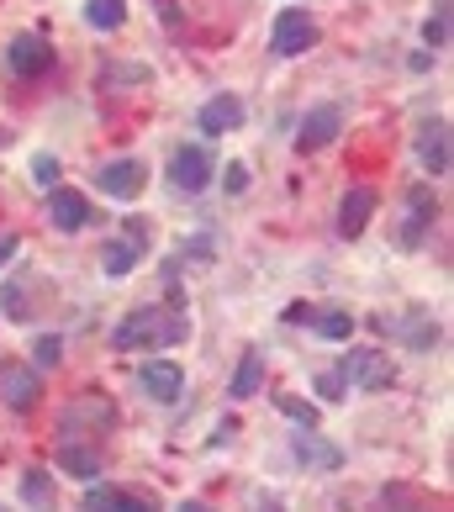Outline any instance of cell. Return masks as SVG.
Returning <instances> with one entry per match:
<instances>
[{
	"label": "cell",
	"mask_w": 454,
	"mask_h": 512,
	"mask_svg": "<svg viewBox=\"0 0 454 512\" xmlns=\"http://www.w3.org/2000/svg\"><path fill=\"white\" fill-rule=\"evenodd\" d=\"M185 333H191V322H185L180 307H138L117 322V333H111V349H169V344H185Z\"/></svg>",
	"instance_id": "cell-1"
},
{
	"label": "cell",
	"mask_w": 454,
	"mask_h": 512,
	"mask_svg": "<svg viewBox=\"0 0 454 512\" xmlns=\"http://www.w3.org/2000/svg\"><path fill=\"white\" fill-rule=\"evenodd\" d=\"M338 381H349L359 391H391L396 386V365H391V354H381V349H349L344 359H338Z\"/></svg>",
	"instance_id": "cell-2"
},
{
	"label": "cell",
	"mask_w": 454,
	"mask_h": 512,
	"mask_svg": "<svg viewBox=\"0 0 454 512\" xmlns=\"http://www.w3.org/2000/svg\"><path fill=\"white\" fill-rule=\"evenodd\" d=\"M212 175H217V164H212V154H206V148H196V143H185V148H175V154H169V185H175V191H185V196H201L206 185H212Z\"/></svg>",
	"instance_id": "cell-3"
},
{
	"label": "cell",
	"mask_w": 454,
	"mask_h": 512,
	"mask_svg": "<svg viewBox=\"0 0 454 512\" xmlns=\"http://www.w3.org/2000/svg\"><path fill=\"white\" fill-rule=\"evenodd\" d=\"M317 43V22L307 11H296V6H286L275 16V32H270V48L280 53V59H296V53H307Z\"/></svg>",
	"instance_id": "cell-4"
},
{
	"label": "cell",
	"mask_w": 454,
	"mask_h": 512,
	"mask_svg": "<svg viewBox=\"0 0 454 512\" xmlns=\"http://www.w3.org/2000/svg\"><path fill=\"white\" fill-rule=\"evenodd\" d=\"M143 185H148L143 159H111L101 175H96V191H106L111 201H138V196H143Z\"/></svg>",
	"instance_id": "cell-5"
},
{
	"label": "cell",
	"mask_w": 454,
	"mask_h": 512,
	"mask_svg": "<svg viewBox=\"0 0 454 512\" xmlns=\"http://www.w3.org/2000/svg\"><path fill=\"white\" fill-rule=\"evenodd\" d=\"M338 132H344V111L333 101L328 106H312L307 117H301V132H296V154H317V148H328Z\"/></svg>",
	"instance_id": "cell-6"
},
{
	"label": "cell",
	"mask_w": 454,
	"mask_h": 512,
	"mask_svg": "<svg viewBox=\"0 0 454 512\" xmlns=\"http://www.w3.org/2000/svg\"><path fill=\"white\" fill-rule=\"evenodd\" d=\"M433 217H439V196H433L428 185H412L407 191V222H402V249H418L428 238Z\"/></svg>",
	"instance_id": "cell-7"
},
{
	"label": "cell",
	"mask_w": 454,
	"mask_h": 512,
	"mask_svg": "<svg viewBox=\"0 0 454 512\" xmlns=\"http://www.w3.org/2000/svg\"><path fill=\"white\" fill-rule=\"evenodd\" d=\"M291 454H296V460L307 465V470H323V476H328V470H338V465H344V449H338V444H328L317 428H296V433H291Z\"/></svg>",
	"instance_id": "cell-8"
},
{
	"label": "cell",
	"mask_w": 454,
	"mask_h": 512,
	"mask_svg": "<svg viewBox=\"0 0 454 512\" xmlns=\"http://www.w3.org/2000/svg\"><path fill=\"white\" fill-rule=\"evenodd\" d=\"M90 201L80 191H69V185H53L48 191V222L59 227V233H80V227H90Z\"/></svg>",
	"instance_id": "cell-9"
},
{
	"label": "cell",
	"mask_w": 454,
	"mask_h": 512,
	"mask_svg": "<svg viewBox=\"0 0 454 512\" xmlns=\"http://www.w3.org/2000/svg\"><path fill=\"white\" fill-rule=\"evenodd\" d=\"M138 386L154 396V402H180L185 396V370L175 365V359H148V365L138 370Z\"/></svg>",
	"instance_id": "cell-10"
},
{
	"label": "cell",
	"mask_w": 454,
	"mask_h": 512,
	"mask_svg": "<svg viewBox=\"0 0 454 512\" xmlns=\"http://www.w3.org/2000/svg\"><path fill=\"white\" fill-rule=\"evenodd\" d=\"M6 64H11V74H22V80H37V74L53 64V48H48L37 32H22V37H11Z\"/></svg>",
	"instance_id": "cell-11"
},
{
	"label": "cell",
	"mask_w": 454,
	"mask_h": 512,
	"mask_svg": "<svg viewBox=\"0 0 454 512\" xmlns=\"http://www.w3.org/2000/svg\"><path fill=\"white\" fill-rule=\"evenodd\" d=\"M196 127L206 138H222V132H238L243 127V101L238 96H212L201 111H196Z\"/></svg>",
	"instance_id": "cell-12"
},
{
	"label": "cell",
	"mask_w": 454,
	"mask_h": 512,
	"mask_svg": "<svg viewBox=\"0 0 454 512\" xmlns=\"http://www.w3.org/2000/svg\"><path fill=\"white\" fill-rule=\"evenodd\" d=\"M418 159H423L428 175H449V122H444V117L423 122V132H418Z\"/></svg>",
	"instance_id": "cell-13"
},
{
	"label": "cell",
	"mask_w": 454,
	"mask_h": 512,
	"mask_svg": "<svg viewBox=\"0 0 454 512\" xmlns=\"http://www.w3.org/2000/svg\"><path fill=\"white\" fill-rule=\"evenodd\" d=\"M375 201H381V196H375L370 185H354V191L344 196V206H338V233H344V238L365 233L370 217H375Z\"/></svg>",
	"instance_id": "cell-14"
},
{
	"label": "cell",
	"mask_w": 454,
	"mask_h": 512,
	"mask_svg": "<svg viewBox=\"0 0 454 512\" xmlns=\"http://www.w3.org/2000/svg\"><path fill=\"white\" fill-rule=\"evenodd\" d=\"M0 396H6L16 412H27V407H37L43 386H37V375L22 370V365H0Z\"/></svg>",
	"instance_id": "cell-15"
},
{
	"label": "cell",
	"mask_w": 454,
	"mask_h": 512,
	"mask_svg": "<svg viewBox=\"0 0 454 512\" xmlns=\"http://www.w3.org/2000/svg\"><path fill=\"white\" fill-rule=\"evenodd\" d=\"M286 322H307V328H317L323 338H349V333H354V317L338 312V307H328V312H317V307H291Z\"/></svg>",
	"instance_id": "cell-16"
},
{
	"label": "cell",
	"mask_w": 454,
	"mask_h": 512,
	"mask_svg": "<svg viewBox=\"0 0 454 512\" xmlns=\"http://www.w3.org/2000/svg\"><path fill=\"white\" fill-rule=\"evenodd\" d=\"M85 512H154V502L138 497V491H122V486H96L85 497Z\"/></svg>",
	"instance_id": "cell-17"
},
{
	"label": "cell",
	"mask_w": 454,
	"mask_h": 512,
	"mask_svg": "<svg viewBox=\"0 0 454 512\" xmlns=\"http://www.w3.org/2000/svg\"><path fill=\"white\" fill-rule=\"evenodd\" d=\"M370 512H433V497H423L418 486H386Z\"/></svg>",
	"instance_id": "cell-18"
},
{
	"label": "cell",
	"mask_w": 454,
	"mask_h": 512,
	"mask_svg": "<svg viewBox=\"0 0 454 512\" xmlns=\"http://www.w3.org/2000/svg\"><path fill=\"white\" fill-rule=\"evenodd\" d=\"M259 386H264V354L259 349H243L238 370H233V396H238V402H249Z\"/></svg>",
	"instance_id": "cell-19"
},
{
	"label": "cell",
	"mask_w": 454,
	"mask_h": 512,
	"mask_svg": "<svg viewBox=\"0 0 454 512\" xmlns=\"http://www.w3.org/2000/svg\"><path fill=\"white\" fill-rule=\"evenodd\" d=\"M59 465L69 470L74 481H96V476H101V460H96V449H80V444H64V449H59Z\"/></svg>",
	"instance_id": "cell-20"
},
{
	"label": "cell",
	"mask_w": 454,
	"mask_h": 512,
	"mask_svg": "<svg viewBox=\"0 0 454 512\" xmlns=\"http://www.w3.org/2000/svg\"><path fill=\"white\" fill-rule=\"evenodd\" d=\"M138 254H143V249H138V243H127V238H122V243H106V249H101V270H106L111 280H122V275H132Z\"/></svg>",
	"instance_id": "cell-21"
},
{
	"label": "cell",
	"mask_w": 454,
	"mask_h": 512,
	"mask_svg": "<svg viewBox=\"0 0 454 512\" xmlns=\"http://www.w3.org/2000/svg\"><path fill=\"white\" fill-rule=\"evenodd\" d=\"M22 502H27V512H53V481H48V470H27V476H22Z\"/></svg>",
	"instance_id": "cell-22"
},
{
	"label": "cell",
	"mask_w": 454,
	"mask_h": 512,
	"mask_svg": "<svg viewBox=\"0 0 454 512\" xmlns=\"http://www.w3.org/2000/svg\"><path fill=\"white\" fill-rule=\"evenodd\" d=\"M85 22L101 32H117L127 22V0H85Z\"/></svg>",
	"instance_id": "cell-23"
},
{
	"label": "cell",
	"mask_w": 454,
	"mask_h": 512,
	"mask_svg": "<svg viewBox=\"0 0 454 512\" xmlns=\"http://www.w3.org/2000/svg\"><path fill=\"white\" fill-rule=\"evenodd\" d=\"M402 328H407V338H412V349H433V344H439V322H433L428 312H407Z\"/></svg>",
	"instance_id": "cell-24"
},
{
	"label": "cell",
	"mask_w": 454,
	"mask_h": 512,
	"mask_svg": "<svg viewBox=\"0 0 454 512\" xmlns=\"http://www.w3.org/2000/svg\"><path fill=\"white\" fill-rule=\"evenodd\" d=\"M280 412H286L296 428H317V423H323V412H317V402H301V396H280Z\"/></svg>",
	"instance_id": "cell-25"
},
{
	"label": "cell",
	"mask_w": 454,
	"mask_h": 512,
	"mask_svg": "<svg viewBox=\"0 0 454 512\" xmlns=\"http://www.w3.org/2000/svg\"><path fill=\"white\" fill-rule=\"evenodd\" d=\"M423 43H428V48H444V43H449V0H439V11L423 22Z\"/></svg>",
	"instance_id": "cell-26"
},
{
	"label": "cell",
	"mask_w": 454,
	"mask_h": 512,
	"mask_svg": "<svg viewBox=\"0 0 454 512\" xmlns=\"http://www.w3.org/2000/svg\"><path fill=\"white\" fill-rule=\"evenodd\" d=\"M32 354H37V365H59V359H64V338L59 333H43Z\"/></svg>",
	"instance_id": "cell-27"
},
{
	"label": "cell",
	"mask_w": 454,
	"mask_h": 512,
	"mask_svg": "<svg viewBox=\"0 0 454 512\" xmlns=\"http://www.w3.org/2000/svg\"><path fill=\"white\" fill-rule=\"evenodd\" d=\"M32 180L53 191V185H59V159H53V154H37V159H32Z\"/></svg>",
	"instance_id": "cell-28"
},
{
	"label": "cell",
	"mask_w": 454,
	"mask_h": 512,
	"mask_svg": "<svg viewBox=\"0 0 454 512\" xmlns=\"http://www.w3.org/2000/svg\"><path fill=\"white\" fill-rule=\"evenodd\" d=\"M0 312H6L11 322H22V317H27L32 307H27V296L16 291V286H6V291H0Z\"/></svg>",
	"instance_id": "cell-29"
},
{
	"label": "cell",
	"mask_w": 454,
	"mask_h": 512,
	"mask_svg": "<svg viewBox=\"0 0 454 512\" xmlns=\"http://www.w3.org/2000/svg\"><path fill=\"white\" fill-rule=\"evenodd\" d=\"M317 396H323V402H338V396H344V381H338V370L317 375Z\"/></svg>",
	"instance_id": "cell-30"
},
{
	"label": "cell",
	"mask_w": 454,
	"mask_h": 512,
	"mask_svg": "<svg viewBox=\"0 0 454 512\" xmlns=\"http://www.w3.org/2000/svg\"><path fill=\"white\" fill-rule=\"evenodd\" d=\"M227 191H249V169L243 164H227Z\"/></svg>",
	"instance_id": "cell-31"
},
{
	"label": "cell",
	"mask_w": 454,
	"mask_h": 512,
	"mask_svg": "<svg viewBox=\"0 0 454 512\" xmlns=\"http://www.w3.org/2000/svg\"><path fill=\"white\" fill-rule=\"evenodd\" d=\"M16 249H22V238H16V233H0V264H6Z\"/></svg>",
	"instance_id": "cell-32"
},
{
	"label": "cell",
	"mask_w": 454,
	"mask_h": 512,
	"mask_svg": "<svg viewBox=\"0 0 454 512\" xmlns=\"http://www.w3.org/2000/svg\"><path fill=\"white\" fill-rule=\"evenodd\" d=\"M180 512H212V507L206 502H180Z\"/></svg>",
	"instance_id": "cell-33"
}]
</instances>
